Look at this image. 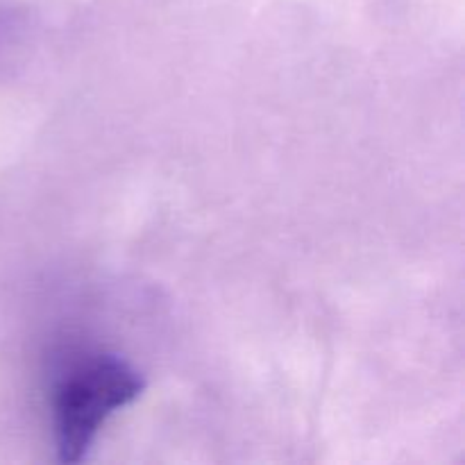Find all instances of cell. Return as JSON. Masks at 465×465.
<instances>
[{
    "label": "cell",
    "mask_w": 465,
    "mask_h": 465,
    "mask_svg": "<svg viewBox=\"0 0 465 465\" xmlns=\"http://www.w3.org/2000/svg\"><path fill=\"white\" fill-rule=\"evenodd\" d=\"M143 389V377L114 354H84L68 361L50 391L59 461H82L107 418L134 402Z\"/></svg>",
    "instance_id": "obj_1"
}]
</instances>
